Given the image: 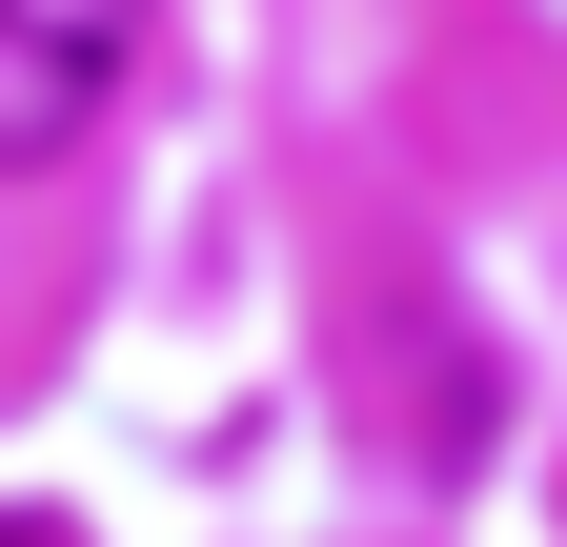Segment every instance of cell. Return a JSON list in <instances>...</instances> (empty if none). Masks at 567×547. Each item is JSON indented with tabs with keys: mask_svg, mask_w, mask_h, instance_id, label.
Returning a JSON list of instances; mask_svg holds the SVG:
<instances>
[{
	"mask_svg": "<svg viewBox=\"0 0 567 547\" xmlns=\"http://www.w3.org/2000/svg\"><path fill=\"white\" fill-rule=\"evenodd\" d=\"M142 21H163V0H0V183H41V163L122 102Z\"/></svg>",
	"mask_w": 567,
	"mask_h": 547,
	"instance_id": "1",
	"label": "cell"
}]
</instances>
